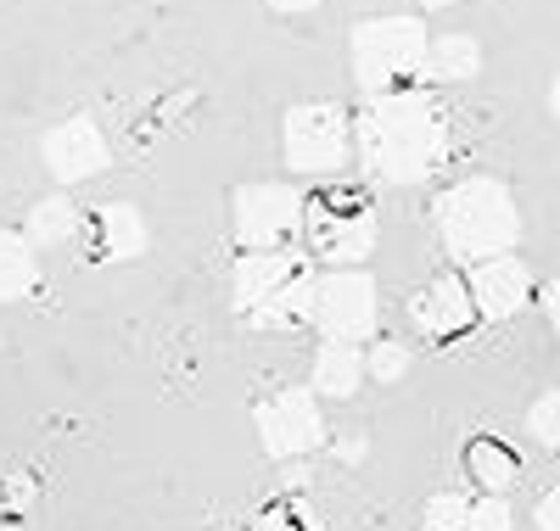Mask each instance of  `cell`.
<instances>
[{"label":"cell","mask_w":560,"mask_h":531,"mask_svg":"<svg viewBox=\"0 0 560 531\" xmlns=\"http://www.w3.org/2000/svg\"><path fill=\"white\" fill-rule=\"evenodd\" d=\"M348 134H353L359 174L376 185H427L432 174L448 168V152H454L448 113L427 84L370 95L359 118H348Z\"/></svg>","instance_id":"6da1fadb"},{"label":"cell","mask_w":560,"mask_h":531,"mask_svg":"<svg viewBox=\"0 0 560 531\" xmlns=\"http://www.w3.org/2000/svg\"><path fill=\"white\" fill-rule=\"evenodd\" d=\"M438 219V240L448 263H482V258H504L522 240V208L510 197V185L493 174H465L454 179L443 197L432 202Z\"/></svg>","instance_id":"7a4b0ae2"},{"label":"cell","mask_w":560,"mask_h":531,"mask_svg":"<svg viewBox=\"0 0 560 531\" xmlns=\"http://www.w3.org/2000/svg\"><path fill=\"white\" fill-rule=\"evenodd\" d=\"M230 303L258 330H298L314 314V258L303 247L242 252L230 263Z\"/></svg>","instance_id":"3957f363"},{"label":"cell","mask_w":560,"mask_h":531,"mask_svg":"<svg viewBox=\"0 0 560 531\" xmlns=\"http://www.w3.org/2000/svg\"><path fill=\"white\" fill-rule=\"evenodd\" d=\"M303 252L314 263H337V269H364L370 252L382 240V219L370 208L364 190L353 185H319L314 197H303Z\"/></svg>","instance_id":"277c9868"},{"label":"cell","mask_w":560,"mask_h":531,"mask_svg":"<svg viewBox=\"0 0 560 531\" xmlns=\"http://www.w3.org/2000/svg\"><path fill=\"white\" fill-rule=\"evenodd\" d=\"M427 23L420 17H364L348 34L353 84L364 95H393L427 84Z\"/></svg>","instance_id":"5b68a950"},{"label":"cell","mask_w":560,"mask_h":531,"mask_svg":"<svg viewBox=\"0 0 560 531\" xmlns=\"http://www.w3.org/2000/svg\"><path fill=\"white\" fill-rule=\"evenodd\" d=\"M348 118L353 113L342 102H303V107H292L287 129H280V157H287V168L303 174V179L337 185V174L353 163Z\"/></svg>","instance_id":"8992f818"},{"label":"cell","mask_w":560,"mask_h":531,"mask_svg":"<svg viewBox=\"0 0 560 531\" xmlns=\"http://www.w3.org/2000/svg\"><path fill=\"white\" fill-rule=\"evenodd\" d=\"M308 324L319 330V342H342V347H364L382 324V292L370 269H331L314 274V314Z\"/></svg>","instance_id":"52a82bcc"},{"label":"cell","mask_w":560,"mask_h":531,"mask_svg":"<svg viewBox=\"0 0 560 531\" xmlns=\"http://www.w3.org/2000/svg\"><path fill=\"white\" fill-rule=\"evenodd\" d=\"M253 425H258V442L275 464H292V459H308L325 448V414H319V398L308 386H280V392H269L253 409Z\"/></svg>","instance_id":"ba28073f"},{"label":"cell","mask_w":560,"mask_h":531,"mask_svg":"<svg viewBox=\"0 0 560 531\" xmlns=\"http://www.w3.org/2000/svg\"><path fill=\"white\" fill-rule=\"evenodd\" d=\"M236 247L242 252H275V247H292L298 224H303V190L287 179H264V185H242L236 202Z\"/></svg>","instance_id":"9c48e42d"},{"label":"cell","mask_w":560,"mask_h":531,"mask_svg":"<svg viewBox=\"0 0 560 531\" xmlns=\"http://www.w3.org/2000/svg\"><path fill=\"white\" fill-rule=\"evenodd\" d=\"M459 280H465V297H471V314L493 319V324L516 319L533 303V269L516 252L482 258V263H471V274H459Z\"/></svg>","instance_id":"30bf717a"},{"label":"cell","mask_w":560,"mask_h":531,"mask_svg":"<svg viewBox=\"0 0 560 531\" xmlns=\"http://www.w3.org/2000/svg\"><path fill=\"white\" fill-rule=\"evenodd\" d=\"M39 157L62 185H79V179L107 174L113 146H107V134L96 129V118H68V123H57L51 134L39 140Z\"/></svg>","instance_id":"8fae6325"},{"label":"cell","mask_w":560,"mask_h":531,"mask_svg":"<svg viewBox=\"0 0 560 531\" xmlns=\"http://www.w3.org/2000/svg\"><path fill=\"white\" fill-rule=\"evenodd\" d=\"M404 308H409V324L427 335V342H454V335H465V330L477 324L471 297H465V280H459L454 269L432 274Z\"/></svg>","instance_id":"7c38bea8"},{"label":"cell","mask_w":560,"mask_h":531,"mask_svg":"<svg viewBox=\"0 0 560 531\" xmlns=\"http://www.w3.org/2000/svg\"><path fill=\"white\" fill-rule=\"evenodd\" d=\"M465 481L482 487V498H510V487L522 481V459L499 437H471L465 442Z\"/></svg>","instance_id":"4fadbf2b"},{"label":"cell","mask_w":560,"mask_h":531,"mask_svg":"<svg viewBox=\"0 0 560 531\" xmlns=\"http://www.w3.org/2000/svg\"><path fill=\"white\" fill-rule=\"evenodd\" d=\"M90 247L102 258L124 263V258H140L147 252V219H140L129 202H113L102 213H90Z\"/></svg>","instance_id":"5bb4252c"},{"label":"cell","mask_w":560,"mask_h":531,"mask_svg":"<svg viewBox=\"0 0 560 531\" xmlns=\"http://www.w3.org/2000/svg\"><path fill=\"white\" fill-rule=\"evenodd\" d=\"M359 386H364V353L359 347H342V342H319L314 347V380H308V392L314 398H359Z\"/></svg>","instance_id":"9a60e30c"},{"label":"cell","mask_w":560,"mask_h":531,"mask_svg":"<svg viewBox=\"0 0 560 531\" xmlns=\"http://www.w3.org/2000/svg\"><path fill=\"white\" fill-rule=\"evenodd\" d=\"M482 73L477 34H432L427 39V79L432 84H471Z\"/></svg>","instance_id":"2e32d148"},{"label":"cell","mask_w":560,"mask_h":531,"mask_svg":"<svg viewBox=\"0 0 560 531\" xmlns=\"http://www.w3.org/2000/svg\"><path fill=\"white\" fill-rule=\"evenodd\" d=\"M39 285V252L23 240V229H0V308L34 297Z\"/></svg>","instance_id":"e0dca14e"},{"label":"cell","mask_w":560,"mask_h":531,"mask_svg":"<svg viewBox=\"0 0 560 531\" xmlns=\"http://www.w3.org/2000/svg\"><path fill=\"white\" fill-rule=\"evenodd\" d=\"M79 229H84V219H79V208L68 197H45V202H34V213L23 224V240L34 252H51V247H68Z\"/></svg>","instance_id":"ac0fdd59"},{"label":"cell","mask_w":560,"mask_h":531,"mask_svg":"<svg viewBox=\"0 0 560 531\" xmlns=\"http://www.w3.org/2000/svg\"><path fill=\"white\" fill-rule=\"evenodd\" d=\"M364 353V380H404V369H409V347L404 342H393V335H370V342L359 347Z\"/></svg>","instance_id":"d6986e66"},{"label":"cell","mask_w":560,"mask_h":531,"mask_svg":"<svg viewBox=\"0 0 560 531\" xmlns=\"http://www.w3.org/2000/svg\"><path fill=\"white\" fill-rule=\"evenodd\" d=\"M253 531H325V526H319V515H314V509H303L298 498H280V504L258 509Z\"/></svg>","instance_id":"ffe728a7"},{"label":"cell","mask_w":560,"mask_h":531,"mask_svg":"<svg viewBox=\"0 0 560 531\" xmlns=\"http://www.w3.org/2000/svg\"><path fill=\"white\" fill-rule=\"evenodd\" d=\"M465 531H516V509H510V498H471V509H465Z\"/></svg>","instance_id":"44dd1931"},{"label":"cell","mask_w":560,"mask_h":531,"mask_svg":"<svg viewBox=\"0 0 560 531\" xmlns=\"http://www.w3.org/2000/svg\"><path fill=\"white\" fill-rule=\"evenodd\" d=\"M527 430H533V442H544V448L560 442V392H544V398L527 409Z\"/></svg>","instance_id":"7402d4cb"},{"label":"cell","mask_w":560,"mask_h":531,"mask_svg":"<svg viewBox=\"0 0 560 531\" xmlns=\"http://www.w3.org/2000/svg\"><path fill=\"white\" fill-rule=\"evenodd\" d=\"M331 453H337L342 464H364V453H370V442H364V430H342V437L331 442Z\"/></svg>","instance_id":"603a6c76"},{"label":"cell","mask_w":560,"mask_h":531,"mask_svg":"<svg viewBox=\"0 0 560 531\" xmlns=\"http://www.w3.org/2000/svg\"><path fill=\"white\" fill-rule=\"evenodd\" d=\"M538 531H560V493L538 498Z\"/></svg>","instance_id":"cb8c5ba5"},{"label":"cell","mask_w":560,"mask_h":531,"mask_svg":"<svg viewBox=\"0 0 560 531\" xmlns=\"http://www.w3.org/2000/svg\"><path fill=\"white\" fill-rule=\"evenodd\" d=\"M28 498H34L28 481H7V487H0V509H7V504H12V509H23Z\"/></svg>","instance_id":"d4e9b609"},{"label":"cell","mask_w":560,"mask_h":531,"mask_svg":"<svg viewBox=\"0 0 560 531\" xmlns=\"http://www.w3.org/2000/svg\"><path fill=\"white\" fill-rule=\"evenodd\" d=\"M269 12H280V17H303V12H314L319 0H264Z\"/></svg>","instance_id":"484cf974"},{"label":"cell","mask_w":560,"mask_h":531,"mask_svg":"<svg viewBox=\"0 0 560 531\" xmlns=\"http://www.w3.org/2000/svg\"><path fill=\"white\" fill-rule=\"evenodd\" d=\"M287 487H292V493H303V487H308V470H303L298 459L287 464Z\"/></svg>","instance_id":"4316f807"},{"label":"cell","mask_w":560,"mask_h":531,"mask_svg":"<svg viewBox=\"0 0 560 531\" xmlns=\"http://www.w3.org/2000/svg\"><path fill=\"white\" fill-rule=\"evenodd\" d=\"M420 7H432V12H448V7H465V0H420Z\"/></svg>","instance_id":"83f0119b"}]
</instances>
